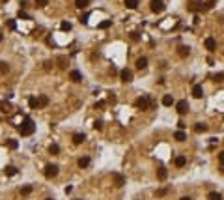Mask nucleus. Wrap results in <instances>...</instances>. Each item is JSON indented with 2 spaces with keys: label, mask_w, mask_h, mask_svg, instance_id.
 <instances>
[{
  "label": "nucleus",
  "mask_w": 224,
  "mask_h": 200,
  "mask_svg": "<svg viewBox=\"0 0 224 200\" xmlns=\"http://www.w3.org/2000/svg\"><path fill=\"white\" fill-rule=\"evenodd\" d=\"M17 129H19V133L23 135V137H28V135H32L34 131H36V125H34V120L30 118V116H26V118L23 120V123H21Z\"/></svg>",
  "instance_id": "1"
},
{
  "label": "nucleus",
  "mask_w": 224,
  "mask_h": 200,
  "mask_svg": "<svg viewBox=\"0 0 224 200\" xmlns=\"http://www.w3.org/2000/svg\"><path fill=\"white\" fill-rule=\"evenodd\" d=\"M151 11L153 13H163L164 11V2L163 0H151Z\"/></svg>",
  "instance_id": "2"
},
{
  "label": "nucleus",
  "mask_w": 224,
  "mask_h": 200,
  "mask_svg": "<svg viewBox=\"0 0 224 200\" xmlns=\"http://www.w3.org/2000/svg\"><path fill=\"white\" fill-rule=\"evenodd\" d=\"M135 105L138 107V108H142V110H146V108H148L150 107V97H148V95H140V97L135 101Z\"/></svg>",
  "instance_id": "3"
},
{
  "label": "nucleus",
  "mask_w": 224,
  "mask_h": 200,
  "mask_svg": "<svg viewBox=\"0 0 224 200\" xmlns=\"http://www.w3.org/2000/svg\"><path fill=\"white\" fill-rule=\"evenodd\" d=\"M45 176L47 178L58 176V165H47V167H45Z\"/></svg>",
  "instance_id": "4"
},
{
  "label": "nucleus",
  "mask_w": 224,
  "mask_h": 200,
  "mask_svg": "<svg viewBox=\"0 0 224 200\" xmlns=\"http://www.w3.org/2000/svg\"><path fill=\"white\" fill-rule=\"evenodd\" d=\"M176 110H178L179 114H185V112H189V103H187L185 99L178 101V103H176Z\"/></svg>",
  "instance_id": "5"
},
{
  "label": "nucleus",
  "mask_w": 224,
  "mask_h": 200,
  "mask_svg": "<svg viewBox=\"0 0 224 200\" xmlns=\"http://www.w3.org/2000/svg\"><path fill=\"white\" fill-rule=\"evenodd\" d=\"M120 77H122V80H123V82H131V80H133V71L125 67V69H122V71H120Z\"/></svg>",
  "instance_id": "6"
},
{
  "label": "nucleus",
  "mask_w": 224,
  "mask_h": 200,
  "mask_svg": "<svg viewBox=\"0 0 224 200\" xmlns=\"http://www.w3.org/2000/svg\"><path fill=\"white\" fill-rule=\"evenodd\" d=\"M0 110L6 112V114H10V112H13V107H11L10 101H0Z\"/></svg>",
  "instance_id": "7"
},
{
  "label": "nucleus",
  "mask_w": 224,
  "mask_h": 200,
  "mask_svg": "<svg viewBox=\"0 0 224 200\" xmlns=\"http://www.w3.org/2000/svg\"><path fill=\"white\" fill-rule=\"evenodd\" d=\"M202 95H204V88H202L200 84H194V86H192V97L200 99Z\"/></svg>",
  "instance_id": "8"
},
{
  "label": "nucleus",
  "mask_w": 224,
  "mask_h": 200,
  "mask_svg": "<svg viewBox=\"0 0 224 200\" xmlns=\"http://www.w3.org/2000/svg\"><path fill=\"white\" fill-rule=\"evenodd\" d=\"M69 79H71L73 82H80V80H82V73L77 71V69H73L71 73H69Z\"/></svg>",
  "instance_id": "9"
},
{
  "label": "nucleus",
  "mask_w": 224,
  "mask_h": 200,
  "mask_svg": "<svg viewBox=\"0 0 224 200\" xmlns=\"http://www.w3.org/2000/svg\"><path fill=\"white\" fill-rule=\"evenodd\" d=\"M136 67H138V69H146V67H148V58H146V56H140V58L136 60Z\"/></svg>",
  "instance_id": "10"
},
{
  "label": "nucleus",
  "mask_w": 224,
  "mask_h": 200,
  "mask_svg": "<svg viewBox=\"0 0 224 200\" xmlns=\"http://www.w3.org/2000/svg\"><path fill=\"white\" fill-rule=\"evenodd\" d=\"M206 49H207V51H215V49H217V41H215L213 38H207V39H206Z\"/></svg>",
  "instance_id": "11"
},
{
  "label": "nucleus",
  "mask_w": 224,
  "mask_h": 200,
  "mask_svg": "<svg viewBox=\"0 0 224 200\" xmlns=\"http://www.w3.org/2000/svg\"><path fill=\"white\" fill-rule=\"evenodd\" d=\"M112 178H114L116 182V187H122V185H125V178L122 174H112Z\"/></svg>",
  "instance_id": "12"
},
{
  "label": "nucleus",
  "mask_w": 224,
  "mask_h": 200,
  "mask_svg": "<svg viewBox=\"0 0 224 200\" xmlns=\"http://www.w3.org/2000/svg\"><path fill=\"white\" fill-rule=\"evenodd\" d=\"M84 140H86V135H84V133H75L73 135V142L75 144H82Z\"/></svg>",
  "instance_id": "13"
},
{
  "label": "nucleus",
  "mask_w": 224,
  "mask_h": 200,
  "mask_svg": "<svg viewBox=\"0 0 224 200\" xmlns=\"http://www.w3.org/2000/svg\"><path fill=\"white\" fill-rule=\"evenodd\" d=\"M174 139H176L178 142H183V140H187V135H185V131H176V135H174Z\"/></svg>",
  "instance_id": "14"
},
{
  "label": "nucleus",
  "mask_w": 224,
  "mask_h": 200,
  "mask_svg": "<svg viewBox=\"0 0 224 200\" xmlns=\"http://www.w3.org/2000/svg\"><path fill=\"white\" fill-rule=\"evenodd\" d=\"M88 4H90V0H75V6H77L79 10H86Z\"/></svg>",
  "instance_id": "15"
},
{
  "label": "nucleus",
  "mask_w": 224,
  "mask_h": 200,
  "mask_svg": "<svg viewBox=\"0 0 224 200\" xmlns=\"http://www.w3.org/2000/svg\"><path fill=\"white\" fill-rule=\"evenodd\" d=\"M4 172H6V176H15L17 172H19V168H17V167H11V165H10V167L4 168Z\"/></svg>",
  "instance_id": "16"
},
{
  "label": "nucleus",
  "mask_w": 224,
  "mask_h": 200,
  "mask_svg": "<svg viewBox=\"0 0 224 200\" xmlns=\"http://www.w3.org/2000/svg\"><path fill=\"white\" fill-rule=\"evenodd\" d=\"M6 146H8L10 150H17L19 148V142L15 139H8V140H6Z\"/></svg>",
  "instance_id": "17"
},
{
  "label": "nucleus",
  "mask_w": 224,
  "mask_h": 200,
  "mask_svg": "<svg viewBox=\"0 0 224 200\" xmlns=\"http://www.w3.org/2000/svg\"><path fill=\"white\" fill-rule=\"evenodd\" d=\"M77 165H79L80 168H86L88 165H90V157H80V159L77 161Z\"/></svg>",
  "instance_id": "18"
},
{
  "label": "nucleus",
  "mask_w": 224,
  "mask_h": 200,
  "mask_svg": "<svg viewBox=\"0 0 224 200\" xmlns=\"http://www.w3.org/2000/svg\"><path fill=\"white\" fill-rule=\"evenodd\" d=\"M56 62H58V67H60V69H66V67H67V58H66V56H58V60H56Z\"/></svg>",
  "instance_id": "19"
},
{
  "label": "nucleus",
  "mask_w": 224,
  "mask_h": 200,
  "mask_svg": "<svg viewBox=\"0 0 224 200\" xmlns=\"http://www.w3.org/2000/svg\"><path fill=\"white\" fill-rule=\"evenodd\" d=\"M49 105V97L47 95H39L38 97V107H47Z\"/></svg>",
  "instance_id": "20"
},
{
  "label": "nucleus",
  "mask_w": 224,
  "mask_h": 200,
  "mask_svg": "<svg viewBox=\"0 0 224 200\" xmlns=\"http://www.w3.org/2000/svg\"><path fill=\"white\" fill-rule=\"evenodd\" d=\"M125 6L129 10H136L138 8V0H125Z\"/></svg>",
  "instance_id": "21"
},
{
  "label": "nucleus",
  "mask_w": 224,
  "mask_h": 200,
  "mask_svg": "<svg viewBox=\"0 0 224 200\" xmlns=\"http://www.w3.org/2000/svg\"><path fill=\"white\" fill-rule=\"evenodd\" d=\"M194 131H196V133H206V131H207V125H206V123H196V125H194Z\"/></svg>",
  "instance_id": "22"
},
{
  "label": "nucleus",
  "mask_w": 224,
  "mask_h": 200,
  "mask_svg": "<svg viewBox=\"0 0 224 200\" xmlns=\"http://www.w3.org/2000/svg\"><path fill=\"white\" fill-rule=\"evenodd\" d=\"M178 51H179V56H189V51H191V49H189V47H185V45H179Z\"/></svg>",
  "instance_id": "23"
},
{
  "label": "nucleus",
  "mask_w": 224,
  "mask_h": 200,
  "mask_svg": "<svg viewBox=\"0 0 224 200\" xmlns=\"http://www.w3.org/2000/svg\"><path fill=\"white\" fill-rule=\"evenodd\" d=\"M157 178H159L161 182H163V180H166V168H164V167H161V168L157 170Z\"/></svg>",
  "instance_id": "24"
},
{
  "label": "nucleus",
  "mask_w": 224,
  "mask_h": 200,
  "mask_svg": "<svg viewBox=\"0 0 224 200\" xmlns=\"http://www.w3.org/2000/svg\"><path fill=\"white\" fill-rule=\"evenodd\" d=\"M174 163H176V167H183V165L187 163V159H185L183 155H178V157H176V161H174Z\"/></svg>",
  "instance_id": "25"
},
{
  "label": "nucleus",
  "mask_w": 224,
  "mask_h": 200,
  "mask_svg": "<svg viewBox=\"0 0 224 200\" xmlns=\"http://www.w3.org/2000/svg\"><path fill=\"white\" fill-rule=\"evenodd\" d=\"M172 103H174V97H172V95H164V97H163V105H164V107H170Z\"/></svg>",
  "instance_id": "26"
},
{
  "label": "nucleus",
  "mask_w": 224,
  "mask_h": 200,
  "mask_svg": "<svg viewBox=\"0 0 224 200\" xmlns=\"http://www.w3.org/2000/svg\"><path fill=\"white\" fill-rule=\"evenodd\" d=\"M49 151H51L52 155H56V154H60V146H58V144H51V148H49Z\"/></svg>",
  "instance_id": "27"
},
{
  "label": "nucleus",
  "mask_w": 224,
  "mask_h": 200,
  "mask_svg": "<svg viewBox=\"0 0 224 200\" xmlns=\"http://www.w3.org/2000/svg\"><path fill=\"white\" fill-rule=\"evenodd\" d=\"M207 200H222V196L219 195V193H209V195H207Z\"/></svg>",
  "instance_id": "28"
},
{
  "label": "nucleus",
  "mask_w": 224,
  "mask_h": 200,
  "mask_svg": "<svg viewBox=\"0 0 224 200\" xmlns=\"http://www.w3.org/2000/svg\"><path fill=\"white\" fill-rule=\"evenodd\" d=\"M110 24H112V21L107 19V21H103V23L99 24V28H101V30H107V28H110Z\"/></svg>",
  "instance_id": "29"
},
{
  "label": "nucleus",
  "mask_w": 224,
  "mask_h": 200,
  "mask_svg": "<svg viewBox=\"0 0 224 200\" xmlns=\"http://www.w3.org/2000/svg\"><path fill=\"white\" fill-rule=\"evenodd\" d=\"M60 30H64V32H69V30H71V23H66V21H64V23L60 24Z\"/></svg>",
  "instance_id": "30"
},
{
  "label": "nucleus",
  "mask_w": 224,
  "mask_h": 200,
  "mask_svg": "<svg viewBox=\"0 0 224 200\" xmlns=\"http://www.w3.org/2000/svg\"><path fill=\"white\" fill-rule=\"evenodd\" d=\"M10 71V66L6 62H0V73H8Z\"/></svg>",
  "instance_id": "31"
},
{
  "label": "nucleus",
  "mask_w": 224,
  "mask_h": 200,
  "mask_svg": "<svg viewBox=\"0 0 224 200\" xmlns=\"http://www.w3.org/2000/svg\"><path fill=\"white\" fill-rule=\"evenodd\" d=\"M28 105H30V108H38V99L36 97H30V99H28Z\"/></svg>",
  "instance_id": "32"
},
{
  "label": "nucleus",
  "mask_w": 224,
  "mask_h": 200,
  "mask_svg": "<svg viewBox=\"0 0 224 200\" xmlns=\"http://www.w3.org/2000/svg\"><path fill=\"white\" fill-rule=\"evenodd\" d=\"M213 80H215V82H222V80H224V73H217V75H213Z\"/></svg>",
  "instance_id": "33"
},
{
  "label": "nucleus",
  "mask_w": 224,
  "mask_h": 200,
  "mask_svg": "<svg viewBox=\"0 0 224 200\" xmlns=\"http://www.w3.org/2000/svg\"><path fill=\"white\" fill-rule=\"evenodd\" d=\"M94 129L101 131V129H103V122H101V120H95V122H94Z\"/></svg>",
  "instance_id": "34"
},
{
  "label": "nucleus",
  "mask_w": 224,
  "mask_h": 200,
  "mask_svg": "<svg viewBox=\"0 0 224 200\" xmlns=\"http://www.w3.org/2000/svg\"><path fill=\"white\" fill-rule=\"evenodd\" d=\"M47 4H49V0H36V6H38V8H45Z\"/></svg>",
  "instance_id": "35"
},
{
  "label": "nucleus",
  "mask_w": 224,
  "mask_h": 200,
  "mask_svg": "<svg viewBox=\"0 0 224 200\" xmlns=\"http://www.w3.org/2000/svg\"><path fill=\"white\" fill-rule=\"evenodd\" d=\"M21 193H23V195H30V193H32V187H30V185H26V187L21 189Z\"/></svg>",
  "instance_id": "36"
},
{
  "label": "nucleus",
  "mask_w": 224,
  "mask_h": 200,
  "mask_svg": "<svg viewBox=\"0 0 224 200\" xmlns=\"http://www.w3.org/2000/svg\"><path fill=\"white\" fill-rule=\"evenodd\" d=\"M88 17H90V13H84V15L80 17V23L82 24H88Z\"/></svg>",
  "instance_id": "37"
},
{
  "label": "nucleus",
  "mask_w": 224,
  "mask_h": 200,
  "mask_svg": "<svg viewBox=\"0 0 224 200\" xmlns=\"http://www.w3.org/2000/svg\"><path fill=\"white\" fill-rule=\"evenodd\" d=\"M8 28H10V30H15V28H17L15 21H8Z\"/></svg>",
  "instance_id": "38"
},
{
  "label": "nucleus",
  "mask_w": 224,
  "mask_h": 200,
  "mask_svg": "<svg viewBox=\"0 0 224 200\" xmlns=\"http://www.w3.org/2000/svg\"><path fill=\"white\" fill-rule=\"evenodd\" d=\"M19 17H21V19H30V15H28V13H24L23 10H19Z\"/></svg>",
  "instance_id": "39"
},
{
  "label": "nucleus",
  "mask_w": 224,
  "mask_h": 200,
  "mask_svg": "<svg viewBox=\"0 0 224 200\" xmlns=\"http://www.w3.org/2000/svg\"><path fill=\"white\" fill-rule=\"evenodd\" d=\"M43 67H45V69L49 71V69H51V67H52V62H51V60H47L45 64H43Z\"/></svg>",
  "instance_id": "40"
},
{
  "label": "nucleus",
  "mask_w": 224,
  "mask_h": 200,
  "mask_svg": "<svg viewBox=\"0 0 224 200\" xmlns=\"http://www.w3.org/2000/svg\"><path fill=\"white\" fill-rule=\"evenodd\" d=\"M155 195H157V196H164V195H166V189H159Z\"/></svg>",
  "instance_id": "41"
},
{
  "label": "nucleus",
  "mask_w": 224,
  "mask_h": 200,
  "mask_svg": "<svg viewBox=\"0 0 224 200\" xmlns=\"http://www.w3.org/2000/svg\"><path fill=\"white\" fill-rule=\"evenodd\" d=\"M131 39L136 41V39H138V32H131Z\"/></svg>",
  "instance_id": "42"
},
{
  "label": "nucleus",
  "mask_w": 224,
  "mask_h": 200,
  "mask_svg": "<svg viewBox=\"0 0 224 200\" xmlns=\"http://www.w3.org/2000/svg\"><path fill=\"white\" fill-rule=\"evenodd\" d=\"M108 101L110 103H116V95L114 94H108Z\"/></svg>",
  "instance_id": "43"
},
{
  "label": "nucleus",
  "mask_w": 224,
  "mask_h": 200,
  "mask_svg": "<svg viewBox=\"0 0 224 200\" xmlns=\"http://www.w3.org/2000/svg\"><path fill=\"white\" fill-rule=\"evenodd\" d=\"M105 107V101H97L95 103V108H103Z\"/></svg>",
  "instance_id": "44"
},
{
  "label": "nucleus",
  "mask_w": 224,
  "mask_h": 200,
  "mask_svg": "<svg viewBox=\"0 0 224 200\" xmlns=\"http://www.w3.org/2000/svg\"><path fill=\"white\" fill-rule=\"evenodd\" d=\"M26 6H28V4H26V0H21V10H24Z\"/></svg>",
  "instance_id": "45"
},
{
  "label": "nucleus",
  "mask_w": 224,
  "mask_h": 200,
  "mask_svg": "<svg viewBox=\"0 0 224 200\" xmlns=\"http://www.w3.org/2000/svg\"><path fill=\"white\" fill-rule=\"evenodd\" d=\"M219 159H220V163L224 165V151H220V154H219Z\"/></svg>",
  "instance_id": "46"
},
{
  "label": "nucleus",
  "mask_w": 224,
  "mask_h": 200,
  "mask_svg": "<svg viewBox=\"0 0 224 200\" xmlns=\"http://www.w3.org/2000/svg\"><path fill=\"white\" fill-rule=\"evenodd\" d=\"M71 191H73V187H71V185H67V187H66V195H69Z\"/></svg>",
  "instance_id": "47"
},
{
  "label": "nucleus",
  "mask_w": 224,
  "mask_h": 200,
  "mask_svg": "<svg viewBox=\"0 0 224 200\" xmlns=\"http://www.w3.org/2000/svg\"><path fill=\"white\" fill-rule=\"evenodd\" d=\"M179 200H191V198H189V196H183V198H179Z\"/></svg>",
  "instance_id": "48"
},
{
  "label": "nucleus",
  "mask_w": 224,
  "mask_h": 200,
  "mask_svg": "<svg viewBox=\"0 0 224 200\" xmlns=\"http://www.w3.org/2000/svg\"><path fill=\"white\" fill-rule=\"evenodd\" d=\"M0 41H2V32H0Z\"/></svg>",
  "instance_id": "49"
},
{
  "label": "nucleus",
  "mask_w": 224,
  "mask_h": 200,
  "mask_svg": "<svg viewBox=\"0 0 224 200\" xmlns=\"http://www.w3.org/2000/svg\"><path fill=\"white\" fill-rule=\"evenodd\" d=\"M45 200H52V198H45Z\"/></svg>",
  "instance_id": "50"
},
{
  "label": "nucleus",
  "mask_w": 224,
  "mask_h": 200,
  "mask_svg": "<svg viewBox=\"0 0 224 200\" xmlns=\"http://www.w3.org/2000/svg\"><path fill=\"white\" fill-rule=\"evenodd\" d=\"M75 200H80V198H75Z\"/></svg>",
  "instance_id": "51"
},
{
  "label": "nucleus",
  "mask_w": 224,
  "mask_h": 200,
  "mask_svg": "<svg viewBox=\"0 0 224 200\" xmlns=\"http://www.w3.org/2000/svg\"><path fill=\"white\" fill-rule=\"evenodd\" d=\"M2 2H6V0H2Z\"/></svg>",
  "instance_id": "52"
}]
</instances>
